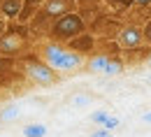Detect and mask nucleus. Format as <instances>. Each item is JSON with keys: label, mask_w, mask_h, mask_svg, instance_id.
I'll use <instances>...</instances> for the list:
<instances>
[{"label": "nucleus", "mask_w": 151, "mask_h": 137, "mask_svg": "<svg viewBox=\"0 0 151 137\" xmlns=\"http://www.w3.org/2000/svg\"><path fill=\"white\" fill-rule=\"evenodd\" d=\"M40 56L49 67H54L58 75H72V72L84 67V56L72 51L68 44H60V42H54V39L42 44Z\"/></svg>", "instance_id": "obj_1"}, {"label": "nucleus", "mask_w": 151, "mask_h": 137, "mask_svg": "<svg viewBox=\"0 0 151 137\" xmlns=\"http://www.w3.org/2000/svg\"><path fill=\"white\" fill-rule=\"evenodd\" d=\"M30 47H33V39H30V30L26 23L7 26L0 33V56L21 58V56L30 54Z\"/></svg>", "instance_id": "obj_2"}, {"label": "nucleus", "mask_w": 151, "mask_h": 137, "mask_svg": "<svg viewBox=\"0 0 151 137\" xmlns=\"http://www.w3.org/2000/svg\"><path fill=\"white\" fill-rule=\"evenodd\" d=\"M19 65H21V72L26 75V79L30 81V84H35V86H54L60 75H58L54 67H49L42 56H35V54H26V56H21Z\"/></svg>", "instance_id": "obj_3"}, {"label": "nucleus", "mask_w": 151, "mask_h": 137, "mask_svg": "<svg viewBox=\"0 0 151 137\" xmlns=\"http://www.w3.org/2000/svg\"><path fill=\"white\" fill-rule=\"evenodd\" d=\"M84 30H88V23L84 21V16L79 12H68L63 16L51 21L49 26V37L54 42H60V44H68L72 37L81 35Z\"/></svg>", "instance_id": "obj_4"}, {"label": "nucleus", "mask_w": 151, "mask_h": 137, "mask_svg": "<svg viewBox=\"0 0 151 137\" xmlns=\"http://www.w3.org/2000/svg\"><path fill=\"white\" fill-rule=\"evenodd\" d=\"M19 60L12 56H0V88H12L19 81L26 79L23 72H19Z\"/></svg>", "instance_id": "obj_5"}, {"label": "nucleus", "mask_w": 151, "mask_h": 137, "mask_svg": "<svg viewBox=\"0 0 151 137\" xmlns=\"http://www.w3.org/2000/svg\"><path fill=\"white\" fill-rule=\"evenodd\" d=\"M116 44L123 49V51H130V49H139L144 44V33H142V26H121L119 33H116Z\"/></svg>", "instance_id": "obj_6"}, {"label": "nucleus", "mask_w": 151, "mask_h": 137, "mask_svg": "<svg viewBox=\"0 0 151 137\" xmlns=\"http://www.w3.org/2000/svg\"><path fill=\"white\" fill-rule=\"evenodd\" d=\"M40 12H44L49 19H58L68 12H77V0H44Z\"/></svg>", "instance_id": "obj_7"}, {"label": "nucleus", "mask_w": 151, "mask_h": 137, "mask_svg": "<svg viewBox=\"0 0 151 137\" xmlns=\"http://www.w3.org/2000/svg\"><path fill=\"white\" fill-rule=\"evenodd\" d=\"M68 47L72 49V51H77L79 56H91V54H95V47H98V42H95L93 33H88V30H84L81 35H77V37H72L70 42H68Z\"/></svg>", "instance_id": "obj_8"}, {"label": "nucleus", "mask_w": 151, "mask_h": 137, "mask_svg": "<svg viewBox=\"0 0 151 137\" xmlns=\"http://www.w3.org/2000/svg\"><path fill=\"white\" fill-rule=\"evenodd\" d=\"M21 5H23V0H0V14L7 21H17Z\"/></svg>", "instance_id": "obj_9"}, {"label": "nucleus", "mask_w": 151, "mask_h": 137, "mask_svg": "<svg viewBox=\"0 0 151 137\" xmlns=\"http://www.w3.org/2000/svg\"><path fill=\"white\" fill-rule=\"evenodd\" d=\"M109 60H112V56H109V54H95V56H91V58H88L86 67H88L91 72H102V75H105V70H107Z\"/></svg>", "instance_id": "obj_10"}, {"label": "nucleus", "mask_w": 151, "mask_h": 137, "mask_svg": "<svg viewBox=\"0 0 151 137\" xmlns=\"http://www.w3.org/2000/svg\"><path fill=\"white\" fill-rule=\"evenodd\" d=\"M23 135L26 137H44L47 135V126L44 123H28L23 128Z\"/></svg>", "instance_id": "obj_11"}, {"label": "nucleus", "mask_w": 151, "mask_h": 137, "mask_svg": "<svg viewBox=\"0 0 151 137\" xmlns=\"http://www.w3.org/2000/svg\"><path fill=\"white\" fill-rule=\"evenodd\" d=\"M19 107H7L0 112V121H14V118H19Z\"/></svg>", "instance_id": "obj_12"}, {"label": "nucleus", "mask_w": 151, "mask_h": 137, "mask_svg": "<svg viewBox=\"0 0 151 137\" xmlns=\"http://www.w3.org/2000/svg\"><path fill=\"white\" fill-rule=\"evenodd\" d=\"M119 126H121V121H119L116 116H107V121L102 123V128H105V130H109V133H112V130H116Z\"/></svg>", "instance_id": "obj_13"}, {"label": "nucleus", "mask_w": 151, "mask_h": 137, "mask_svg": "<svg viewBox=\"0 0 151 137\" xmlns=\"http://www.w3.org/2000/svg\"><path fill=\"white\" fill-rule=\"evenodd\" d=\"M142 33H144V42H147V47H151V19L142 26Z\"/></svg>", "instance_id": "obj_14"}, {"label": "nucleus", "mask_w": 151, "mask_h": 137, "mask_svg": "<svg viewBox=\"0 0 151 137\" xmlns=\"http://www.w3.org/2000/svg\"><path fill=\"white\" fill-rule=\"evenodd\" d=\"M107 116H109L107 112H95L93 116H91V121H93V123H100V126H102V123L107 121Z\"/></svg>", "instance_id": "obj_15"}, {"label": "nucleus", "mask_w": 151, "mask_h": 137, "mask_svg": "<svg viewBox=\"0 0 151 137\" xmlns=\"http://www.w3.org/2000/svg\"><path fill=\"white\" fill-rule=\"evenodd\" d=\"M88 95H75V98H72V102H75L77 107H84V105H86V102H88Z\"/></svg>", "instance_id": "obj_16"}, {"label": "nucleus", "mask_w": 151, "mask_h": 137, "mask_svg": "<svg viewBox=\"0 0 151 137\" xmlns=\"http://www.w3.org/2000/svg\"><path fill=\"white\" fill-rule=\"evenodd\" d=\"M107 135H109V130H105V128H100V130H95V133H93L91 137H107Z\"/></svg>", "instance_id": "obj_17"}, {"label": "nucleus", "mask_w": 151, "mask_h": 137, "mask_svg": "<svg viewBox=\"0 0 151 137\" xmlns=\"http://www.w3.org/2000/svg\"><path fill=\"white\" fill-rule=\"evenodd\" d=\"M109 2H114V5H119V7H128L132 0H109Z\"/></svg>", "instance_id": "obj_18"}, {"label": "nucleus", "mask_w": 151, "mask_h": 137, "mask_svg": "<svg viewBox=\"0 0 151 137\" xmlns=\"http://www.w3.org/2000/svg\"><path fill=\"white\" fill-rule=\"evenodd\" d=\"M135 5H139V7H149L151 5V0H132Z\"/></svg>", "instance_id": "obj_19"}, {"label": "nucleus", "mask_w": 151, "mask_h": 137, "mask_svg": "<svg viewBox=\"0 0 151 137\" xmlns=\"http://www.w3.org/2000/svg\"><path fill=\"white\" fill-rule=\"evenodd\" d=\"M5 28H7V19H5V16H2V14H0V33H2V30H5Z\"/></svg>", "instance_id": "obj_20"}, {"label": "nucleus", "mask_w": 151, "mask_h": 137, "mask_svg": "<svg viewBox=\"0 0 151 137\" xmlns=\"http://www.w3.org/2000/svg\"><path fill=\"white\" fill-rule=\"evenodd\" d=\"M144 121H147V123H151V112H149V114H144Z\"/></svg>", "instance_id": "obj_21"}, {"label": "nucleus", "mask_w": 151, "mask_h": 137, "mask_svg": "<svg viewBox=\"0 0 151 137\" xmlns=\"http://www.w3.org/2000/svg\"><path fill=\"white\" fill-rule=\"evenodd\" d=\"M107 137H114V135H107Z\"/></svg>", "instance_id": "obj_22"}, {"label": "nucleus", "mask_w": 151, "mask_h": 137, "mask_svg": "<svg viewBox=\"0 0 151 137\" xmlns=\"http://www.w3.org/2000/svg\"><path fill=\"white\" fill-rule=\"evenodd\" d=\"M0 123H2V121H0Z\"/></svg>", "instance_id": "obj_23"}, {"label": "nucleus", "mask_w": 151, "mask_h": 137, "mask_svg": "<svg viewBox=\"0 0 151 137\" xmlns=\"http://www.w3.org/2000/svg\"><path fill=\"white\" fill-rule=\"evenodd\" d=\"M0 91H2V88H0Z\"/></svg>", "instance_id": "obj_24"}, {"label": "nucleus", "mask_w": 151, "mask_h": 137, "mask_svg": "<svg viewBox=\"0 0 151 137\" xmlns=\"http://www.w3.org/2000/svg\"><path fill=\"white\" fill-rule=\"evenodd\" d=\"M149 79H151V77H149Z\"/></svg>", "instance_id": "obj_25"}]
</instances>
